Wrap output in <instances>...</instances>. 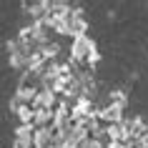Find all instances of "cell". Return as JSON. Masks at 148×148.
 Segmentation results:
<instances>
[{
  "label": "cell",
  "instance_id": "cell-1",
  "mask_svg": "<svg viewBox=\"0 0 148 148\" xmlns=\"http://www.w3.org/2000/svg\"><path fill=\"white\" fill-rule=\"evenodd\" d=\"M70 63L83 65V68H90L95 63V43L88 35H80L70 43Z\"/></svg>",
  "mask_w": 148,
  "mask_h": 148
}]
</instances>
